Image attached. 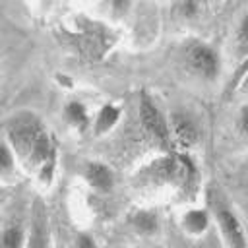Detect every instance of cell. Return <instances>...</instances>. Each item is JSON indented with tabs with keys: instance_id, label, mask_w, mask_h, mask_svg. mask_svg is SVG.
<instances>
[{
	"instance_id": "cell-7",
	"label": "cell",
	"mask_w": 248,
	"mask_h": 248,
	"mask_svg": "<svg viewBox=\"0 0 248 248\" xmlns=\"http://www.w3.org/2000/svg\"><path fill=\"white\" fill-rule=\"evenodd\" d=\"M23 246V227L19 223H10L2 232V248H21Z\"/></svg>"
},
{
	"instance_id": "cell-8",
	"label": "cell",
	"mask_w": 248,
	"mask_h": 248,
	"mask_svg": "<svg viewBox=\"0 0 248 248\" xmlns=\"http://www.w3.org/2000/svg\"><path fill=\"white\" fill-rule=\"evenodd\" d=\"M184 227L194 232V234H200L205 227H207V213L205 211H190L186 217H184Z\"/></svg>"
},
{
	"instance_id": "cell-5",
	"label": "cell",
	"mask_w": 248,
	"mask_h": 248,
	"mask_svg": "<svg viewBox=\"0 0 248 248\" xmlns=\"http://www.w3.org/2000/svg\"><path fill=\"white\" fill-rule=\"evenodd\" d=\"M85 174H87L89 184L97 192H110L112 190L114 176H112V170L107 165H103V163H89Z\"/></svg>"
},
{
	"instance_id": "cell-17",
	"label": "cell",
	"mask_w": 248,
	"mask_h": 248,
	"mask_svg": "<svg viewBox=\"0 0 248 248\" xmlns=\"http://www.w3.org/2000/svg\"><path fill=\"white\" fill-rule=\"evenodd\" d=\"M244 87L248 89V74H246V79H244Z\"/></svg>"
},
{
	"instance_id": "cell-10",
	"label": "cell",
	"mask_w": 248,
	"mask_h": 248,
	"mask_svg": "<svg viewBox=\"0 0 248 248\" xmlns=\"http://www.w3.org/2000/svg\"><path fill=\"white\" fill-rule=\"evenodd\" d=\"M236 45H238V54L244 56L248 54V14L242 17L238 31H236Z\"/></svg>"
},
{
	"instance_id": "cell-4",
	"label": "cell",
	"mask_w": 248,
	"mask_h": 248,
	"mask_svg": "<svg viewBox=\"0 0 248 248\" xmlns=\"http://www.w3.org/2000/svg\"><path fill=\"white\" fill-rule=\"evenodd\" d=\"M170 130L176 143H180L182 147H192L200 140V130L196 120L184 112H174L170 116Z\"/></svg>"
},
{
	"instance_id": "cell-6",
	"label": "cell",
	"mask_w": 248,
	"mask_h": 248,
	"mask_svg": "<svg viewBox=\"0 0 248 248\" xmlns=\"http://www.w3.org/2000/svg\"><path fill=\"white\" fill-rule=\"evenodd\" d=\"M120 116V110L114 107V105H105L101 110H99V116H97V126H95V132L97 134H103L107 130H110L116 120Z\"/></svg>"
},
{
	"instance_id": "cell-1",
	"label": "cell",
	"mask_w": 248,
	"mask_h": 248,
	"mask_svg": "<svg viewBox=\"0 0 248 248\" xmlns=\"http://www.w3.org/2000/svg\"><path fill=\"white\" fill-rule=\"evenodd\" d=\"M186 60H188V66L205 79H213L219 74V56L209 45H203V43L190 45L186 52Z\"/></svg>"
},
{
	"instance_id": "cell-9",
	"label": "cell",
	"mask_w": 248,
	"mask_h": 248,
	"mask_svg": "<svg viewBox=\"0 0 248 248\" xmlns=\"http://www.w3.org/2000/svg\"><path fill=\"white\" fill-rule=\"evenodd\" d=\"M66 116H68V120L70 122H74V124H85L87 122V114H85V108H83V105L81 103H70L68 107H66Z\"/></svg>"
},
{
	"instance_id": "cell-11",
	"label": "cell",
	"mask_w": 248,
	"mask_h": 248,
	"mask_svg": "<svg viewBox=\"0 0 248 248\" xmlns=\"http://www.w3.org/2000/svg\"><path fill=\"white\" fill-rule=\"evenodd\" d=\"M134 221H136V225H138V229L140 231H143V232H153L155 231V227H157V219L151 215V213H138L136 217H134Z\"/></svg>"
},
{
	"instance_id": "cell-18",
	"label": "cell",
	"mask_w": 248,
	"mask_h": 248,
	"mask_svg": "<svg viewBox=\"0 0 248 248\" xmlns=\"http://www.w3.org/2000/svg\"><path fill=\"white\" fill-rule=\"evenodd\" d=\"M196 248H205V246H196Z\"/></svg>"
},
{
	"instance_id": "cell-13",
	"label": "cell",
	"mask_w": 248,
	"mask_h": 248,
	"mask_svg": "<svg viewBox=\"0 0 248 248\" xmlns=\"http://www.w3.org/2000/svg\"><path fill=\"white\" fill-rule=\"evenodd\" d=\"M76 248H97V244L89 234L81 232V234L76 236Z\"/></svg>"
},
{
	"instance_id": "cell-16",
	"label": "cell",
	"mask_w": 248,
	"mask_h": 248,
	"mask_svg": "<svg viewBox=\"0 0 248 248\" xmlns=\"http://www.w3.org/2000/svg\"><path fill=\"white\" fill-rule=\"evenodd\" d=\"M196 10H198V4H194V2H186V4H182V12H184L186 16H194Z\"/></svg>"
},
{
	"instance_id": "cell-3",
	"label": "cell",
	"mask_w": 248,
	"mask_h": 248,
	"mask_svg": "<svg viewBox=\"0 0 248 248\" xmlns=\"http://www.w3.org/2000/svg\"><path fill=\"white\" fill-rule=\"evenodd\" d=\"M217 221L223 232V238L227 242L229 248H248V240H246V232L238 221V217L231 211V209H219L217 211Z\"/></svg>"
},
{
	"instance_id": "cell-12",
	"label": "cell",
	"mask_w": 248,
	"mask_h": 248,
	"mask_svg": "<svg viewBox=\"0 0 248 248\" xmlns=\"http://www.w3.org/2000/svg\"><path fill=\"white\" fill-rule=\"evenodd\" d=\"M0 167H2L4 172H8L12 169V151H10V147H8L6 141L0 147Z\"/></svg>"
},
{
	"instance_id": "cell-2",
	"label": "cell",
	"mask_w": 248,
	"mask_h": 248,
	"mask_svg": "<svg viewBox=\"0 0 248 248\" xmlns=\"http://www.w3.org/2000/svg\"><path fill=\"white\" fill-rule=\"evenodd\" d=\"M140 120L143 124V128L159 141L167 143L169 140V124L165 122V118L161 116L157 105L143 93L140 99Z\"/></svg>"
},
{
	"instance_id": "cell-14",
	"label": "cell",
	"mask_w": 248,
	"mask_h": 248,
	"mask_svg": "<svg viewBox=\"0 0 248 248\" xmlns=\"http://www.w3.org/2000/svg\"><path fill=\"white\" fill-rule=\"evenodd\" d=\"M29 248H48L46 238H45V234H43L41 229L35 231V234H33V238H31V242H29Z\"/></svg>"
},
{
	"instance_id": "cell-15",
	"label": "cell",
	"mask_w": 248,
	"mask_h": 248,
	"mask_svg": "<svg viewBox=\"0 0 248 248\" xmlns=\"http://www.w3.org/2000/svg\"><path fill=\"white\" fill-rule=\"evenodd\" d=\"M240 128L248 136V105H244L242 110H240Z\"/></svg>"
}]
</instances>
